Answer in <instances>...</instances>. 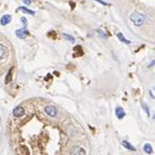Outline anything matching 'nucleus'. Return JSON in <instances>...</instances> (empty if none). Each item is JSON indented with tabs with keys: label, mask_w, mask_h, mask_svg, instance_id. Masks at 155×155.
I'll list each match as a JSON object with an SVG mask.
<instances>
[{
	"label": "nucleus",
	"mask_w": 155,
	"mask_h": 155,
	"mask_svg": "<svg viewBox=\"0 0 155 155\" xmlns=\"http://www.w3.org/2000/svg\"><path fill=\"white\" fill-rule=\"evenodd\" d=\"M129 18H130V21H131L135 26H141L144 24L145 20H146V18H145L144 15L137 11L133 12L132 14L130 15Z\"/></svg>",
	"instance_id": "nucleus-1"
},
{
	"label": "nucleus",
	"mask_w": 155,
	"mask_h": 155,
	"mask_svg": "<svg viewBox=\"0 0 155 155\" xmlns=\"http://www.w3.org/2000/svg\"><path fill=\"white\" fill-rule=\"evenodd\" d=\"M44 112L48 115L49 118H56L58 115V109L54 105H47V106H45Z\"/></svg>",
	"instance_id": "nucleus-2"
},
{
	"label": "nucleus",
	"mask_w": 155,
	"mask_h": 155,
	"mask_svg": "<svg viewBox=\"0 0 155 155\" xmlns=\"http://www.w3.org/2000/svg\"><path fill=\"white\" fill-rule=\"evenodd\" d=\"M95 1H98V2H100V3H102L103 5H107L108 3H106V2H104V1H102V0H95Z\"/></svg>",
	"instance_id": "nucleus-17"
},
{
	"label": "nucleus",
	"mask_w": 155,
	"mask_h": 155,
	"mask_svg": "<svg viewBox=\"0 0 155 155\" xmlns=\"http://www.w3.org/2000/svg\"><path fill=\"white\" fill-rule=\"evenodd\" d=\"M23 2H24V4H31L33 2V0H23Z\"/></svg>",
	"instance_id": "nucleus-16"
},
{
	"label": "nucleus",
	"mask_w": 155,
	"mask_h": 155,
	"mask_svg": "<svg viewBox=\"0 0 155 155\" xmlns=\"http://www.w3.org/2000/svg\"><path fill=\"white\" fill-rule=\"evenodd\" d=\"M19 11H23V12H25V13H29V14H31V15H34L35 14L34 12L29 11V10H26L25 7H19Z\"/></svg>",
	"instance_id": "nucleus-14"
},
{
	"label": "nucleus",
	"mask_w": 155,
	"mask_h": 155,
	"mask_svg": "<svg viewBox=\"0 0 155 155\" xmlns=\"http://www.w3.org/2000/svg\"><path fill=\"white\" fill-rule=\"evenodd\" d=\"M143 149H144V152L147 153V154H152L153 153V148L151 146V144H149V143L145 144L144 147H143Z\"/></svg>",
	"instance_id": "nucleus-8"
},
{
	"label": "nucleus",
	"mask_w": 155,
	"mask_h": 155,
	"mask_svg": "<svg viewBox=\"0 0 155 155\" xmlns=\"http://www.w3.org/2000/svg\"><path fill=\"white\" fill-rule=\"evenodd\" d=\"M122 144H123V146L126 148V149H128V150H131V151H135V147H133L132 145L130 144V143H128L127 141H122Z\"/></svg>",
	"instance_id": "nucleus-11"
},
{
	"label": "nucleus",
	"mask_w": 155,
	"mask_h": 155,
	"mask_svg": "<svg viewBox=\"0 0 155 155\" xmlns=\"http://www.w3.org/2000/svg\"><path fill=\"white\" fill-rule=\"evenodd\" d=\"M153 65H155V60H152L151 62H150V64L148 65V68H151V67H152Z\"/></svg>",
	"instance_id": "nucleus-15"
},
{
	"label": "nucleus",
	"mask_w": 155,
	"mask_h": 155,
	"mask_svg": "<svg viewBox=\"0 0 155 155\" xmlns=\"http://www.w3.org/2000/svg\"><path fill=\"white\" fill-rule=\"evenodd\" d=\"M70 155H86V151L80 146H75L72 147L70 152H69Z\"/></svg>",
	"instance_id": "nucleus-3"
},
{
	"label": "nucleus",
	"mask_w": 155,
	"mask_h": 155,
	"mask_svg": "<svg viewBox=\"0 0 155 155\" xmlns=\"http://www.w3.org/2000/svg\"><path fill=\"white\" fill-rule=\"evenodd\" d=\"M116 36H118V40L121 41V42H123V43H125V44H131V41L128 40V39H126V38H125V36H124L122 33H118V35H116Z\"/></svg>",
	"instance_id": "nucleus-9"
},
{
	"label": "nucleus",
	"mask_w": 155,
	"mask_h": 155,
	"mask_svg": "<svg viewBox=\"0 0 155 155\" xmlns=\"http://www.w3.org/2000/svg\"><path fill=\"white\" fill-rule=\"evenodd\" d=\"M63 37L65 38V39H67V40H69L70 42H75V38L71 37V36H69V35L67 34H63Z\"/></svg>",
	"instance_id": "nucleus-13"
},
{
	"label": "nucleus",
	"mask_w": 155,
	"mask_h": 155,
	"mask_svg": "<svg viewBox=\"0 0 155 155\" xmlns=\"http://www.w3.org/2000/svg\"><path fill=\"white\" fill-rule=\"evenodd\" d=\"M24 114H25V109L22 106H17L13 111V115L15 118H21Z\"/></svg>",
	"instance_id": "nucleus-4"
},
{
	"label": "nucleus",
	"mask_w": 155,
	"mask_h": 155,
	"mask_svg": "<svg viewBox=\"0 0 155 155\" xmlns=\"http://www.w3.org/2000/svg\"><path fill=\"white\" fill-rule=\"evenodd\" d=\"M12 20V17L10 16V15H4L3 17H1V19H0V24L1 25H6L7 23H10Z\"/></svg>",
	"instance_id": "nucleus-7"
},
{
	"label": "nucleus",
	"mask_w": 155,
	"mask_h": 155,
	"mask_svg": "<svg viewBox=\"0 0 155 155\" xmlns=\"http://www.w3.org/2000/svg\"><path fill=\"white\" fill-rule=\"evenodd\" d=\"M26 34H27V32L25 31V29L16 31V35H17V37H19V38H25Z\"/></svg>",
	"instance_id": "nucleus-10"
},
{
	"label": "nucleus",
	"mask_w": 155,
	"mask_h": 155,
	"mask_svg": "<svg viewBox=\"0 0 155 155\" xmlns=\"http://www.w3.org/2000/svg\"><path fill=\"white\" fill-rule=\"evenodd\" d=\"M153 120H155V115H154V116H153Z\"/></svg>",
	"instance_id": "nucleus-18"
},
{
	"label": "nucleus",
	"mask_w": 155,
	"mask_h": 155,
	"mask_svg": "<svg viewBox=\"0 0 155 155\" xmlns=\"http://www.w3.org/2000/svg\"><path fill=\"white\" fill-rule=\"evenodd\" d=\"M115 115H116V118H118V120H122V118H125L126 112H125L124 108H122V107H116V109H115Z\"/></svg>",
	"instance_id": "nucleus-6"
},
{
	"label": "nucleus",
	"mask_w": 155,
	"mask_h": 155,
	"mask_svg": "<svg viewBox=\"0 0 155 155\" xmlns=\"http://www.w3.org/2000/svg\"><path fill=\"white\" fill-rule=\"evenodd\" d=\"M9 56V48L4 44L0 43V59H4Z\"/></svg>",
	"instance_id": "nucleus-5"
},
{
	"label": "nucleus",
	"mask_w": 155,
	"mask_h": 155,
	"mask_svg": "<svg viewBox=\"0 0 155 155\" xmlns=\"http://www.w3.org/2000/svg\"><path fill=\"white\" fill-rule=\"evenodd\" d=\"M141 107L144 108V110H145V112H146V113H147V115H150V109H149V106H148V105H147L146 103H144V102H143V103H141Z\"/></svg>",
	"instance_id": "nucleus-12"
}]
</instances>
